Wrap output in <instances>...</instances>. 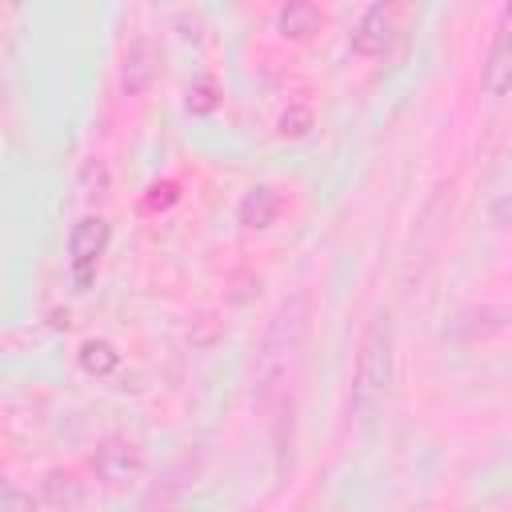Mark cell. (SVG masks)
I'll return each instance as SVG.
<instances>
[{
	"mask_svg": "<svg viewBox=\"0 0 512 512\" xmlns=\"http://www.w3.org/2000/svg\"><path fill=\"white\" fill-rule=\"evenodd\" d=\"M280 212H284V196H280L272 184H256V188H248V192L240 196V204H236V220H240L248 232H264V228H272V224L280 220Z\"/></svg>",
	"mask_w": 512,
	"mask_h": 512,
	"instance_id": "obj_10",
	"label": "cell"
},
{
	"mask_svg": "<svg viewBox=\"0 0 512 512\" xmlns=\"http://www.w3.org/2000/svg\"><path fill=\"white\" fill-rule=\"evenodd\" d=\"M216 104H220V88H216V80H212V76H200V80L188 88V112L208 116V112H216Z\"/></svg>",
	"mask_w": 512,
	"mask_h": 512,
	"instance_id": "obj_13",
	"label": "cell"
},
{
	"mask_svg": "<svg viewBox=\"0 0 512 512\" xmlns=\"http://www.w3.org/2000/svg\"><path fill=\"white\" fill-rule=\"evenodd\" d=\"M76 360H80V368H84L88 376H112V372L120 368V352H116V344H112V340H100V336L84 340L80 352H76Z\"/></svg>",
	"mask_w": 512,
	"mask_h": 512,
	"instance_id": "obj_11",
	"label": "cell"
},
{
	"mask_svg": "<svg viewBox=\"0 0 512 512\" xmlns=\"http://www.w3.org/2000/svg\"><path fill=\"white\" fill-rule=\"evenodd\" d=\"M40 496L52 512H80L88 500V480L72 468V464H56L44 472L40 480Z\"/></svg>",
	"mask_w": 512,
	"mask_h": 512,
	"instance_id": "obj_7",
	"label": "cell"
},
{
	"mask_svg": "<svg viewBox=\"0 0 512 512\" xmlns=\"http://www.w3.org/2000/svg\"><path fill=\"white\" fill-rule=\"evenodd\" d=\"M0 512H36V500H32V492H24L20 484H4Z\"/></svg>",
	"mask_w": 512,
	"mask_h": 512,
	"instance_id": "obj_15",
	"label": "cell"
},
{
	"mask_svg": "<svg viewBox=\"0 0 512 512\" xmlns=\"http://www.w3.org/2000/svg\"><path fill=\"white\" fill-rule=\"evenodd\" d=\"M312 108L308 104H288L284 112H280V120H276V132L284 136V140H300V136H308V128H312Z\"/></svg>",
	"mask_w": 512,
	"mask_h": 512,
	"instance_id": "obj_12",
	"label": "cell"
},
{
	"mask_svg": "<svg viewBox=\"0 0 512 512\" xmlns=\"http://www.w3.org/2000/svg\"><path fill=\"white\" fill-rule=\"evenodd\" d=\"M488 216H492V224H496V228L512 232V192H500V196L488 204Z\"/></svg>",
	"mask_w": 512,
	"mask_h": 512,
	"instance_id": "obj_17",
	"label": "cell"
},
{
	"mask_svg": "<svg viewBox=\"0 0 512 512\" xmlns=\"http://www.w3.org/2000/svg\"><path fill=\"white\" fill-rule=\"evenodd\" d=\"M88 468H92V476H96L104 488L120 492V488H132V484L144 476V452H140V444H132L128 436H104V440L92 448Z\"/></svg>",
	"mask_w": 512,
	"mask_h": 512,
	"instance_id": "obj_3",
	"label": "cell"
},
{
	"mask_svg": "<svg viewBox=\"0 0 512 512\" xmlns=\"http://www.w3.org/2000/svg\"><path fill=\"white\" fill-rule=\"evenodd\" d=\"M480 88L488 96H508L512 92V0L496 12L492 24V40L480 64Z\"/></svg>",
	"mask_w": 512,
	"mask_h": 512,
	"instance_id": "obj_5",
	"label": "cell"
},
{
	"mask_svg": "<svg viewBox=\"0 0 512 512\" xmlns=\"http://www.w3.org/2000/svg\"><path fill=\"white\" fill-rule=\"evenodd\" d=\"M176 200H180V184H176V180H156V184H148L140 208H144V212H164V208H172Z\"/></svg>",
	"mask_w": 512,
	"mask_h": 512,
	"instance_id": "obj_14",
	"label": "cell"
},
{
	"mask_svg": "<svg viewBox=\"0 0 512 512\" xmlns=\"http://www.w3.org/2000/svg\"><path fill=\"white\" fill-rule=\"evenodd\" d=\"M392 376H396V332H392V316L376 312L356 344V368H352V388H348V408L360 420H372L388 392H392Z\"/></svg>",
	"mask_w": 512,
	"mask_h": 512,
	"instance_id": "obj_2",
	"label": "cell"
},
{
	"mask_svg": "<svg viewBox=\"0 0 512 512\" xmlns=\"http://www.w3.org/2000/svg\"><path fill=\"white\" fill-rule=\"evenodd\" d=\"M324 24H328V12H324L320 4H312V0H288V4L276 12V32H280L284 40H296V44L320 36Z\"/></svg>",
	"mask_w": 512,
	"mask_h": 512,
	"instance_id": "obj_9",
	"label": "cell"
},
{
	"mask_svg": "<svg viewBox=\"0 0 512 512\" xmlns=\"http://www.w3.org/2000/svg\"><path fill=\"white\" fill-rule=\"evenodd\" d=\"M396 40V8L392 4H368L348 36L356 56H384Z\"/></svg>",
	"mask_w": 512,
	"mask_h": 512,
	"instance_id": "obj_6",
	"label": "cell"
},
{
	"mask_svg": "<svg viewBox=\"0 0 512 512\" xmlns=\"http://www.w3.org/2000/svg\"><path fill=\"white\" fill-rule=\"evenodd\" d=\"M108 248V220L104 216H80L68 232V276L76 284V292H88V284L96 280L100 256Z\"/></svg>",
	"mask_w": 512,
	"mask_h": 512,
	"instance_id": "obj_4",
	"label": "cell"
},
{
	"mask_svg": "<svg viewBox=\"0 0 512 512\" xmlns=\"http://www.w3.org/2000/svg\"><path fill=\"white\" fill-rule=\"evenodd\" d=\"M156 76H160V52H156V44L148 36L132 40L128 52H124V64H120V88L128 96H144L156 84Z\"/></svg>",
	"mask_w": 512,
	"mask_h": 512,
	"instance_id": "obj_8",
	"label": "cell"
},
{
	"mask_svg": "<svg viewBox=\"0 0 512 512\" xmlns=\"http://www.w3.org/2000/svg\"><path fill=\"white\" fill-rule=\"evenodd\" d=\"M80 180H84V196H104L108 192V168L100 160H88Z\"/></svg>",
	"mask_w": 512,
	"mask_h": 512,
	"instance_id": "obj_16",
	"label": "cell"
},
{
	"mask_svg": "<svg viewBox=\"0 0 512 512\" xmlns=\"http://www.w3.org/2000/svg\"><path fill=\"white\" fill-rule=\"evenodd\" d=\"M308 328H312L308 292L288 296L272 312V320H268V328H264V336L256 344V360H252V396H256L260 408H268L284 392V384H288V376H292V368H296V360L304 352Z\"/></svg>",
	"mask_w": 512,
	"mask_h": 512,
	"instance_id": "obj_1",
	"label": "cell"
}]
</instances>
